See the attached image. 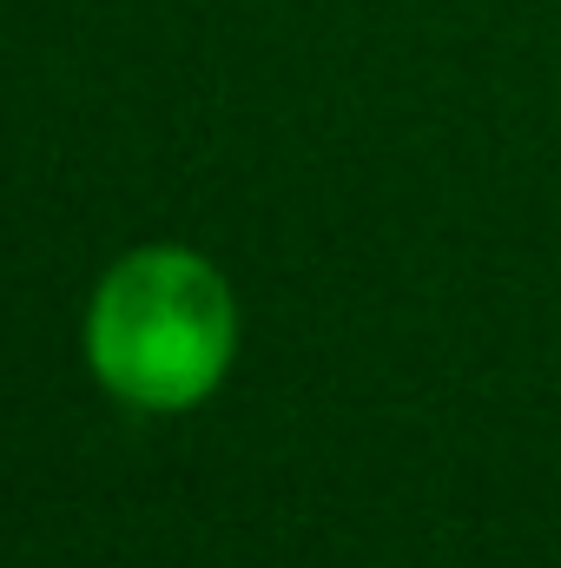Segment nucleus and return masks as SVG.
<instances>
[{
	"label": "nucleus",
	"instance_id": "f257e3e1",
	"mask_svg": "<svg viewBox=\"0 0 561 568\" xmlns=\"http://www.w3.org/2000/svg\"><path fill=\"white\" fill-rule=\"evenodd\" d=\"M238 351V304L225 278L178 245L120 258L86 311V357L100 384L140 410H192L218 390Z\"/></svg>",
	"mask_w": 561,
	"mask_h": 568
}]
</instances>
